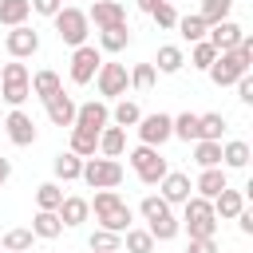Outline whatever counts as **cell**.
Returning <instances> with one entry per match:
<instances>
[{
    "instance_id": "cell-1",
    "label": "cell",
    "mask_w": 253,
    "mask_h": 253,
    "mask_svg": "<svg viewBox=\"0 0 253 253\" xmlns=\"http://www.w3.org/2000/svg\"><path fill=\"white\" fill-rule=\"evenodd\" d=\"M249 67H253V40L241 36V43H237L233 51H217V59H213L206 71H210V79H213L217 87H229V83H237Z\"/></svg>"
},
{
    "instance_id": "cell-2",
    "label": "cell",
    "mask_w": 253,
    "mask_h": 253,
    "mask_svg": "<svg viewBox=\"0 0 253 253\" xmlns=\"http://www.w3.org/2000/svg\"><path fill=\"white\" fill-rule=\"evenodd\" d=\"M138 213L150 221L146 229H150V237H154V241H174V237H178V229H182V221L170 213V202H166L162 194H146V198L138 202Z\"/></svg>"
},
{
    "instance_id": "cell-3",
    "label": "cell",
    "mask_w": 253,
    "mask_h": 253,
    "mask_svg": "<svg viewBox=\"0 0 253 253\" xmlns=\"http://www.w3.org/2000/svg\"><path fill=\"white\" fill-rule=\"evenodd\" d=\"M87 206L95 210V217H99L103 229H111V233H126V229H130V206H126L115 190H99L95 202H87Z\"/></svg>"
},
{
    "instance_id": "cell-4",
    "label": "cell",
    "mask_w": 253,
    "mask_h": 253,
    "mask_svg": "<svg viewBox=\"0 0 253 253\" xmlns=\"http://www.w3.org/2000/svg\"><path fill=\"white\" fill-rule=\"evenodd\" d=\"M182 225L190 237H213L217 229V217H213V202L202 198V194H190L182 202Z\"/></svg>"
},
{
    "instance_id": "cell-5",
    "label": "cell",
    "mask_w": 253,
    "mask_h": 253,
    "mask_svg": "<svg viewBox=\"0 0 253 253\" xmlns=\"http://www.w3.org/2000/svg\"><path fill=\"white\" fill-rule=\"evenodd\" d=\"M28 95H32V75H28V67H24L20 59L4 63V67H0V99L12 103V107H20Z\"/></svg>"
},
{
    "instance_id": "cell-6",
    "label": "cell",
    "mask_w": 253,
    "mask_h": 253,
    "mask_svg": "<svg viewBox=\"0 0 253 253\" xmlns=\"http://www.w3.org/2000/svg\"><path fill=\"white\" fill-rule=\"evenodd\" d=\"M91 190H115L123 182V162L119 158H83V174H79Z\"/></svg>"
},
{
    "instance_id": "cell-7",
    "label": "cell",
    "mask_w": 253,
    "mask_h": 253,
    "mask_svg": "<svg viewBox=\"0 0 253 253\" xmlns=\"http://www.w3.org/2000/svg\"><path fill=\"white\" fill-rule=\"evenodd\" d=\"M51 20H55V36H59L67 47H79V43H87L91 20H87V12H83V8H59Z\"/></svg>"
},
{
    "instance_id": "cell-8",
    "label": "cell",
    "mask_w": 253,
    "mask_h": 253,
    "mask_svg": "<svg viewBox=\"0 0 253 253\" xmlns=\"http://www.w3.org/2000/svg\"><path fill=\"white\" fill-rule=\"evenodd\" d=\"M99 63H103L99 47H91V43H79V47L71 51V83H75V87H87V83L95 79Z\"/></svg>"
},
{
    "instance_id": "cell-9",
    "label": "cell",
    "mask_w": 253,
    "mask_h": 253,
    "mask_svg": "<svg viewBox=\"0 0 253 253\" xmlns=\"http://www.w3.org/2000/svg\"><path fill=\"white\" fill-rule=\"evenodd\" d=\"M95 87H99L103 99H119V95H126V87H130L126 67H123V63H99V71H95Z\"/></svg>"
},
{
    "instance_id": "cell-10",
    "label": "cell",
    "mask_w": 253,
    "mask_h": 253,
    "mask_svg": "<svg viewBox=\"0 0 253 253\" xmlns=\"http://www.w3.org/2000/svg\"><path fill=\"white\" fill-rule=\"evenodd\" d=\"M134 126H138V138H142L146 146H162L166 138H174V119L162 115V111H158V115H142Z\"/></svg>"
},
{
    "instance_id": "cell-11",
    "label": "cell",
    "mask_w": 253,
    "mask_h": 253,
    "mask_svg": "<svg viewBox=\"0 0 253 253\" xmlns=\"http://www.w3.org/2000/svg\"><path fill=\"white\" fill-rule=\"evenodd\" d=\"M4 47H8L12 59H28V55L40 51V32H32L28 24H16V28L4 36Z\"/></svg>"
},
{
    "instance_id": "cell-12",
    "label": "cell",
    "mask_w": 253,
    "mask_h": 253,
    "mask_svg": "<svg viewBox=\"0 0 253 253\" xmlns=\"http://www.w3.org/2000/svg\"><path fill=\"white\" fill-rule=\"evenodd\" d=\"M107 123H111V107H107L103 99H91V103L75 107V126H83V130L99 134V130H103Z\"/></svg>"
},
{
    "instance_id": "cell-13",
    "label": "cell",
    "mask_w": 253,
    "mask_h": 253,
    "mask_svg": "<svg viewBox=\"0 0 253 253\" xmlns=\"http://www.w3.org/2000/svg\"><path fill=\"white\" fill-rule=\"evenodd\" d=\"M87 20L95 28H115V24H126V8L119 0H91V12Z\"/></svg>"
},
{
    "instance_id": "cell-14",
    "label": "cell",
    "mask_w": 253,
    "mask_h": 253,
    "mask_svg": "<svg viewBox=\"0 0 253 253\" xmlns=\"http://www.w3.org/2000/svg\"><path fill=\"white\" fill-rule=\"evenodd\" d=\"M241 24L237 20H217V24H210V32H206V40L217 47V51H233L237 43H241Z\"/></svg>"
},
{
    "instance_id": "cell-15",
    "label": "cell",
    "mask_w": 253,
    "mask_h": 253,
    "mask_svg": "<svg viewBox=\"0 0 253 253\" xmlns=\"http://www.w3.org/2000/svg\"><path fill=\"white\" fill-rule=\"evenodd\" d=\"M4 126H8V138H12L16 146H32V142H36V123H32V115H24L20 107L8 111Z\"/></svg>"
},
{
    "instance_id": "cell-16",
    "label": "cell",
    "mask_w": 253,
    "mask_h": 253,
    "mask_svg": "<svg viewBox=\"0 0 253 253\" xmlns=\"http://www.w3.org/2000/svg\"><path fill=\"white\" fill-rule=\"evenodd\" d=\"M158 190H162V198L170 202V206H182L186 198H190V174H182V170H166V178L158 182Z\"/></svg>"
},
{
    "instance_id": "cell-17",
    "label": "cell",
    "mask_w": 253,
    "mask_h": 253,
    "mask_svg": "<svg viewBox=\"0 0 253 253\" xmlns=\"http://www.w3.org/2000/svg\"><path fill=\"white\" fill-rule=\"evenodd\" d=\"M47 119H51V126H75V99L55 91L47 99Z\"/></svg>"
},
{
    "instance_id": "cell-18",
    "label": "cell",
    "mask_w": 253,
    "mask_h": 253,
    "mask_svg": "<svg viewBox=\"0 0 253 253\" xmlns=\"http://www.w3.org/2000/svg\"><path fill=\"white\" fill-rule=\"evenodd\" d=\"M225 186H229V178H225V170H221V166H206V170L198 174V182H194V190H198L202 198H210V202H213Z\"/></svg>"
},
{
    "instance_id": "cell-19",
    "label": "cell",
    "mask_w": 253,
    "mask_h": 253,
    "mask_svg": "<svg viewBox=\"0 0 253 253\" xmlns=\"http://www.w3.org/2000/svg\"><path fill=\"white\" fill-rule=\"evenodd\" d=\"M182 67H186V51H182L178 43H162L158 55H154V71H162V75H178Z\"/></svg>"
},
{
    "instance_id": "cell-20",
    "label": "cell",
    "mask_w": 253,
    "mask_h": 253,
    "mask_svg": "<svg viewBox=\"0 0 253 253\" xmlns=\"http://www.w3.org/2000/svg\"><path fill=\"white\" fill-rule=\"evenodd\" d=\"M241 210H245V194H241V190H229V186H225V190L213 198V217H225V221H233Z\"/></svg>"
},
{
    "instance_id": "cell-21",
    "label": "cell",
    "mask_w": 253,
    "mask_h": 253,
    "mask_svg": "<svg viewBox=\"0 0 253 253\" xmlns=\"http://www.w3.org/2000/svg\"><path fill=\"white\" fill-rule=\"evenodd\" d=\"M55 213H59L63 229H71V225H83V221H87L91 206H87V198H75V194H71V198H63V202H59V210H55Z\"/></svg>"
},
{
    "instance_id": "cell-22",
    "label": "cell",
    "mask_w": 253,
    "mask_h": 253,
    "mask_svg": "<svg viewBox=\"0 0 253 253\" xmlns=\"http://www.w3.org/2000/svg\"><path fill=\"white\" fill-rule=\"evenodd\" d=\"M123 150H126V130L107 123V126L99 130V154H103V158H119Z\"/></svg>"
},
{
    "instance_id": "cell-23",
    "label": "cell",
    "mask_w": 253,
    "mask_h": 253,
    "mask_svg": "<svg viewBox=\"0 0 253 253\" xmlns=\"http://www.w3.org/2000/svg\"><path fill=\"white\" fill-rule=\"evenodd\" d=\"M32 233H36V237H43V241H55V237L63 233L59 213H55V210H40V213L32 217Z\"/></svg>"
},
{
    "instance_id": "cell-24",
    "label": "cell",
    "mask_w": 253,
    "mask_h": 253,
    "mask_svg": "<svg viewBox=\"0 0 253 253\" xmlns=\"http://www.w3.org/2000/svg\"><path fill=\"white\" fill-rule=\"evenodd\" d=\"M51 170H55V178H59V182H75V178L83 174V158H79V154H71V150H63V154H55V158H51Z\"/></svg>"
},
{
    "instance_id": "cell-25",
    "label": "cell",
    "mask_w": 253,
    "mask_h": 253,
    "mask_svg": "<svg viewBox=\"0 0 253 253\" xmlns=\"http://www.w3.org/2000/svg\"><path fill=\"white\" fill-rule=\"evenodd\" d=\"M126 43H130V28H126V24L99 28V47H103V51H111V55H115V51H123Z\"/></svg>"
},
{
    "instance_id": "cell-26",
    "label": "cell",
    "mask_w": 253,
    "mask_h": 253,
    "mask_svg": "<svg viewBox=\"0 0 253 253\" xmlns=\"http://www.w3.org/2000/svg\"><path fill=\"white\" fill-rule=\"evenodd\" d=\"M32 16V4L28 0H0V24L4 28H16Z\"/></svg>"
},
{
    "instance_id": "cell-27",
    "label": "cell",
    "mask_w": 253,
    "mask_h": 253,
    "mask_svg": "<svg viewBox=\"0 0 253 253\" xmlns=\"http://www.w3.org/2000/svg\"><path fill=\"white\" fill-rule=\"evenodd\" d=\"M55 91H63V83H59V75H55V71H47V67H43V71H36V75H32V95H40V99L47 103Z\"/></svg>"
},
{
    "instance_id": "cell-28",
    "label": "cell",
    "mask_w": 253,
    "mask_h": 253,
    "mask_svg": "<svg viewBox=\"0 0 253 253\" xmlns=\"http://www.w3.org/2000/svg\"><path fill=\"white\" fill-rule=\"evenodd\" d=\"M71 154H79V158H91L95 150H99V134H91V130H83V126H71V146H67Z\"/></svg>"
},
{
    "instance_id": "cell-29",
    "label": "cell",
    "mask_w": 253,
    "mask_h": 253,
    "mask_svg": "<svg viewBox=\"0 0 253 253\" xmlns=\"http://www.w3.org/2000/svg\"><path fill=\"white\" fill-rule=\"evenodd\" d=\"M194 162L206 170V166H221V142L213 138H198L194 142Z\"/></svg>"
},
{
    "instance_id": "cell-30",
    "label": "cell",
    "mask_w": 253,
    "mask_h": 253,
    "mask_svg": "<svg viewBox=\"0 0 253 253\" xmlns=\"http://www.w3.org/2000/svg\"><path fill=\"white\" fill-rule=\"evenodd\" d=\"M221 162H225L229 170H245V166H249V142H241V138L225 142V146H221Z\"/></svg>"
},
{
    "instance_id": "cell-31",
    "label": "cell",
    "mask_w": 253,
    "mask_h": 253,
    "mask_svg": "<svg viewBox=\"0 0 253 253\" xmlns=\"http://www.w3.org/2000/svg\"><path fill=\"white\" fill-rule=\"evenodd\" d=\"M178 32H182V40H190V43H198V40H206V32H210V24L194 12V16H178V24H174Z\"/></svg>"
},
{
    "instance_id": "cell-32",
    "label": "cell",
    "mask_w": 253,
    "mask_h": 253,
    "mask_svg": "<svg viewBox=\"0 0 253 253\" xmlns=\"http://www.w3.org/2000/svg\"><path fill=\"white\" fill-rule=\"evenodd\" d=\"M221 130H225V115H217V111L198 115V138H213V142H221Z\"/></svg>"
},
{
    "instance_id": "cell-33",
    "label": "cell",
    "mask_w": 253,
    "mask_h": 253,
    "mask_svg": "<svg viewBox=\"0 0 253 253\" xmlns=\"http://www.w3.org/2000/svg\"><path fill=\"white\" fill-rule=\"evenodd\" d=\"M87 245H91V253H119V249H123V233H111V229H95Z\"/></svg>"
},
{
    "instance_id": "cell-34",
    "label": "cell",
    "mask_w": 253,
    "mask_h": 253,
    "mask_svg": "<svg viewBox=\"0 0 253 253\" xmlns=\"http://www.w3.org/2000/svg\"><path fill=\"white\" fill-rule=\"evenodd\" d=\"M111 119H115V126H134L138 119H142V111H138V103H130V99H119L115 103V111H111Z\"/></svg>"
},
{
    "instance_id": "cell-35",
    "label": "cell",
    "mask_w": 253,
    "mask_h": 253,
    "mask_svg": "<svg viewBox=\"0 0 253 253\" xmlns=\"http://www.w3.org/2000/svg\"><path fill=\"white\" fill-rule=\"evenodd\" d=\"M174 138H182V142H198V115H194V111L174 115Z\"/></svg>"
},
{
    "instance_id": "cell-36",
    "label": "cell",
    "mask_w": 253,
    "mask_h": 253,
    "mask_svg": "<svg viewBox=\"0 0 253 253\" xmlns=\"http://www.w3.org/2000/svg\"><path fill=\"white\" fill-rule=\"evenodd\" d=\"M123 245L130 249V253H154V237H150V229H126L123 233Z\"/></svg>"
},
{
    "instance_id": "cell-37",
    "label": "cell",
    "mask_w": 253,
    "mask_h": 253,
    "mask_svg": "<svg viewBox=\"0 0 253 253\" xmlns=\"http://www.w3.org/2000/svg\"><path fill=\"white\" fill-rule=\"evenodd\" d=\"M158 158H162V154H158V146H146V142H142V146H134V150L126 154V162L134 166V174H142V170H146V166H154Z\"/></svg>"
},
{
    "instance_id": "cell-38",
    "label": "cell",
    "mask_w": 253,
    "mask_h": 253,
    "mask_svg": "<svg viewBox=\"0 0 253 253\" xmlns=\"http://www.w3.org/2000/svg\"><path fill=\"white\" fill-rule=\"evenodd\" d=\"M59 202H63L59 182H43V186H36V206H40V210H59Z\"/></svg>"
},
{
    "instance_id": "cell-39",
    "label": "cell",
    "mask_w": 253,
    "mask_h": 253,
    "mask_svg": "<svg viewBox=\"0 0 253 253\" xmlns=\"http://www.w3.org/2000/svg\"><path fill=\"white\" fill-rule=\"evenodd\" d=\"M32 241H36V233H32V229H8V233L0 237V245H4L8 253H20V249H32Z\"/></svg>"
},
{
    "instance_id": "cell-40",
    "label": "cell",
    "mask_w": 253,
    "mask_h": 253,
    "mask_svg": "<svg viewBox=\"0 0 253 253\" xmlns=\"http://www.w3.org/2000/svg\"><path fill=\"white\" fill-rule=\"evenodd\" d=\"M229 8H233V0H202V20L206 24H217V20H229Z\"/></svg>"
},
{
    "instance_id": "cell-41",
    "label": "cell",
    "mask_w": 253,
    "mask_h": 253,
    "mask_svg": "<svg viewBox=\"0 0 253 253\" xmlns=\"http://www.w3.org/2000/svg\"><path fill=\"white\" fill-rule=\"evenodd\" d=\"M126 79H130V87H134V91H150V87H154V79H158V71H154V63H138Z\"/></svg>"
},
{
    "instance_id": "cell-42",
    "label": "cell",
    "mask_w": 253,
    "mask_h": 253,
    "mask_svg": "<svg viewBox=\"0 0 253 253\" xmlns=\"http://www.w3.org/2000/svg\"><path fill=\"white\" fill-rule=\"evenodd\" d=\"M190 59H194V67H202V71H206V67L217 59V47H213L210 40H198V43H194V51H190Z\"/></svg>"
},
{
    "instance_id": "cell-43",
    "label": "cell",
    "mask_w": 253,
    "mask_h": 253,
    "mask_svg": "<svg viewBox=\"0 0 253 253\" xmlns=\"http://www.w3.org/2000/svg\"><path fill=\"white\" fill-rule=\"evenodd\" d=\"M150 20H154L158 28H174V24H178V12H174V4H170V0H162V4H154Z\"/></svg>"
},
{
    "instance_id": "cell-44",
    "label": "cell",
    "mask_w": 253,
    "mask_h": 253,
    "mask_svg": "<svg viewBox=\"0 0 253 253\" xmlns=\"http://www.w3.org/2000/svg\"><path fill=\"white\" fill-rule=\"evenodd\" d=\"M166 170H170V166H166V158H158L154 166H146V170L138 174V182H142V186H158V182L166 178Z\"/></svg>"
},
{
    "instance_id": "cell-45",
    "label": "cell",
    "mask_w": 253,
    "mask_h": 253,
    "mask_svg": "<svg viewBox=\"0 0 253 253\" xmlns=\"http://www.w3.org/2000/svg\"><path fill=\"white\" fill-rule=\"evenodd\" d=\"M32 4V12H40V16H55L59 8H63V0H28Z\"/></svg>"
},
{
    "instance_id": "cell-46",
    "label": "cell",
    "mask_w": 253,
    "mask_h": 253,
    "mask_svg": "<svg viewBox=\"0 0 253 253\" xmlns=\"http://www.w3.org/2000/svg\"><path fill=\"white\" fill-rule=\"evenodd\" d=\"M186 253H217V241L213 237H190V249Z\"/></svg>"
},
{
    "instance_id": "cell-47",
    "label": "cell",
    "mask_w": 253,
    "mask_h": 253,
    "mask_svg": "<svg viewBox=\"0 0 253 253\" xmlns=\"http://www.w3.org/2000/svg\"><path fill=\"white\" fill-rule=\"evenodd\" d=\"M237 95H241V103H253V75L249 71L237 79Z\"/></svg>"
},
{
    "instance_id": "cell-48",
    "label": "cell",
    "mask_w": 253,
    "mask_h": 253,
    "mask_svg": "<svg viewBox=\"0 0 253 253\" xmlns=\"http://www.w3.org/2000/svg\"><path fill=\"white\" fill-rule=\"evenodd\" d=\"M233 221L241 225V233H253V213H249V210H241V213H237Z\"/></svg>"
},
{
    "instance_id": "cell-49",
    "label": "cell",
    "mask_w": 253,
    "mask_h": 253,
    "mask_svg": "<svg viewBox=\"0 0 253 253\" xmlns=\"http://www.w3.org/2000/svg\"><path fill=\"white\" fill-rule=\"evenodd\" d=\"M8 178H12V162H8V158H0V190H4V182H8Z\"/></svg>"
},
{
    "instance_id": "cell-50",
    "label": "cell",
    "mask_w": 253,
    "mask_h": 253,
    "mask_svg": "<svg viewBox=\"0 0 253 253\" xmlns=\"http://www.w3.org/2000/svg\"><path fill=\"white\" fill-rule=\"evenodd\" d=\"M154 4H162V0H138V8H142V12H146V16H150V12H154Z\"/></svg>"
},
{
    "instance_id": "cell-51",
    "label": "cell",
    "mask_w": 253,
    "mask_h": 253,
    "mask_svg": "<svg viewBox=\"0 0 253 253\" xmlns=\"http://www.w3.org/2000/svg\"><path fill=\"white\" fill-rule=\"evenodd\" d=\"M20 253H32V249H20Z\"/></svg>"
},
{
    "instance_id": "cell-52",
    "label": "cell",
    "mask_w": 253,
    "mask_h": 253,
    "mask_svg": "<svg viewBox=\"0 0 253 253\" xmlns=\"http://www.w3.org/2000/svg\"><path fill=\"white\" fill-rule=\"evenodd\" d=\"M0 103H4V99H0Z\"/></svg>"
}]
</instances>
